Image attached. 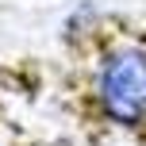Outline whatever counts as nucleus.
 Listing matches in <instances>:
<instances>
[{
	"label": "nucleus",
	"mask_w": 146,
	"mask_h": 146,
	"mask_svg": "<svg viewBox=\"0 0 146 146\" xmlns=\"http://www.w3.org/2000/svg\"><path fill=\"white\" fill-rule=\"evenodd\" d=\"M96 108L108 123L139 131L146 127V46L119 42L100 58L92 77Z\"/></svg>",
	"instance_id": "f257e3e1"
},
{
	"label": "nucleus",
	"mask_w": 146,
	"mask_h": 146,
	"mask_svg": "<svg viewBox=\"0 0 146 146\" xmlns=\"http://www.w3.org/2000/svg\"><path fill=\"white\" fill-rule=\"evenodd\" d=\"M96 19H100V8H96L92 0H81V4L66 15V31H62V35H66V42L88 38V35L96 31Z\"/></svg>",
	"instance_id": "f03ea898"
}]
</instances>
